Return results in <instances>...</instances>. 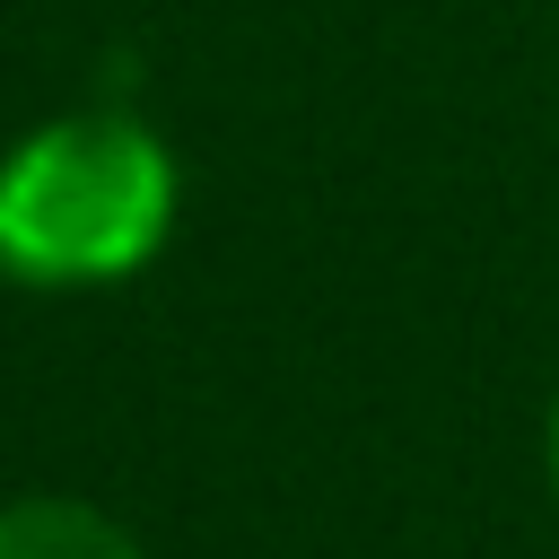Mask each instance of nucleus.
Segmentation results:
<instances>
[{
    "instance_id": "1",
    "label": "nucleus",
    "mask_w": 559,
    "mask_h": 559,
    "mask_svg": "<svg viewBox=\"0 0 559 559\" xmlns=\"http://www.w3.org/2000/svg\"><path fill=\"white\" fill-rule=\"evenodd\" d=\"M183 166L131 105H79L0 148V280L79 297L140 280L175 236Z\"/></svg>"
},
{
    "instance_id": "2",
    "label": "nucleus",
    "mask_w": 559,
    "mask_h": 559,
    "mask_svg": "<svg viewBox=\"0 0 559 559\" xmlns=\"http://www.w3.org/2000/svg\"><path fill=\"white\" fill-rule=\"evenodd\" d=\"M0 559H148L122 515L70 489H17L0 498Z\"/></svg>"
},
{
    "instance_id": "3",
    "label": "nucleus",
    "mask_w": 559,
    "mask_h": 559,
    "mask_svg": "<svg viewBox=\"0 0 559 559\" xmlns=\"http://www.w3.org/2000/svg\"><path fill=\"white\" fill-rule=\"evenodd\" d=\"M542 472H550V498H559V393H550V419H542Z\"/></svg>"
}]
</instances>
